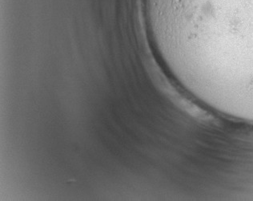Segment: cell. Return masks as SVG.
I'll return each instance as SVG.
<instances>
[{
	"label": "cell",
	"mask_w": 253,
	"mask_h": 201,
	"mask_svg": "<svg viewBox=\"0 0 253 201\" xmlns=\"http://www.w3.org/2000/svg\"><path fill=\"white\" fill-rule=\"evenodd\" d=\"M163 69L213 113L253 125V0H142Z\"/></svg>",
	"instance_id": "6da1fadb"
}]
</instances>
